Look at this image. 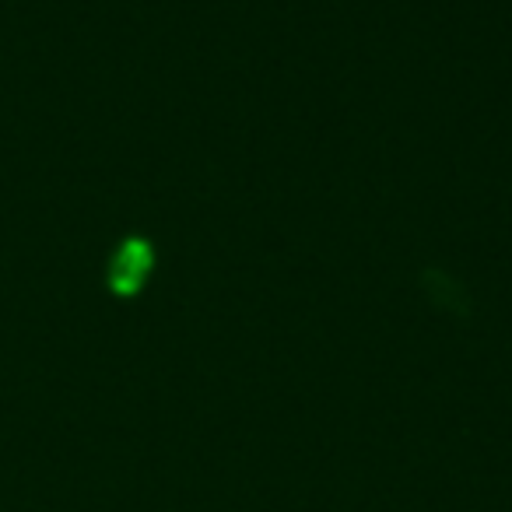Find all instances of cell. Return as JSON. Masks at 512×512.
<instances>
[{"label": "cell", "mask_w": 512, "mask_h": 512, "mask_svg": "<svg viewBox=\"0 0 512 512\" xmlns=\"http://www.w3.org/2000/svg\"><path fill=\"white\" fill-rule=\"evenodd\" d=\"M148 264H151V256H148V249L144 246H127L120 253V260H116V271H113V281H116V288L120 292H134L137 285H141V274L148 271Z\"/></svg>", "instance_id": "cell-1"}]
</instances>
